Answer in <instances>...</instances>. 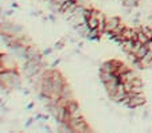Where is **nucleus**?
Wrapping results in <instances>:
<instances>
[{"instance_id": "4", "label": "nucleus", "mask_w": 152, "mask_h": 133, "mask_svg": "<svg viewBox=\"0 0 152 133\" xmlns=\"http://www.w3.org/2000/svg\"><path fill=\"white\" fill-rule=\"evenodd\" d=\"M100 19H98L97 16H94V15H92V16L86 20V24H88V27H89L90 30H96L98 28V26H100Z\"/></svg>"}, {"instance_id": "2", "label": "nucleus", "mask_w": 152, "mask_h": 133, "mask_svg": "<svg viewBox=\"0 0 152 133\" xmlns=\"http://www.w3.org/2000/svg\"><path fill=\"white\" fill-rule=\"evenodd\" d=\"M144 104H145V98H144V96L141 94V93H131V94H129V100H128L126 106L131 108V109H135V108H139Z\"/></svg>"}, {"instance_id": "8", "label": "nucleus", "mask_w": 152, "mask_h": 133, "mask_svg": "<svg viewBox=\"0 0 152 133\" xmlns=\"http://www.w3.org/2000/svg\"><path fill=\"white\" fill-rule=\"evenodd\" d=\"M151 41H152V39H151Z\"/></svg>"}, {"instance_id": "6", "label": "nucleus", "mask_w": 152, "mask_h": 133, "mask_svg": "<svg viewBox=\"0 0 152 133\" xmlns=\"http://www.w3.org/2000/svg\"><path fill=\"white\" fill-rule=\"evenodd\" d=\"M66 109L69 110V112H70V114H72L73 112H75V110H78V109H80V106H78V104H77V102H75L74 100L72 98L69 102H67V105H66Z\"/></svg>"}, {"instance_id": "1", "label": "nucleus", "mask_w": 152, "mask_h": 133, "mask_svg": "<svg viewBox=\"0 0 152 133\" xmlns=\"http://www.w3.org/2000/svg\"><path fill=\"white\" fill-rule=\"evenodd\" d=\"M69 128H70V132H90L89 125L86 124L85 118L82 116L70 120Z\"/></svg>"}, {"instance_id": "5", "label": "nucleus", "mask_w": 152, "mask_h": 133, "mask_svg": "<svg viewBox=\"0 0 152 133\" xmlns=\"http://www.w3.org/2000/svg\"><path fill=\"white\" fill-rule=\"evenodd\" d=\"M137 41L140 42V43H143V44H145L147 42L151 41V39L148 38V35L143 31V28H141V27H140V28H137Z\"/></svg>"}, {"instance_id": "7", "label": "nucleus", "mask_w": 152, "mask_h": 133, "mask_svg": "<svg viewBox=\"0 0 152 133\" xmlns=\"http://www.w3.org/2000/svg\"><path fill=\"white\" fill-rule=\"evenodd\" d=\"M74 3L80 7H83V8H92L90 0H74Z\"/></svg>"}, {"instance_id": "3", "label": "nucleus", "mask_w": 152, "mask_h": 133, "mask_svg": "<svg viewBox=\"0 0 152 133\" xmlns=\"http://www.w3.org/2000/svg\"><path fill=\"white\" fill-rule=\"evenodd\" d=\"M121 24L120 19L116 16H112V17H106L105 19V31L106 32H112V31H116L118 28V26Z\"/></svg>"}]
</instances>
